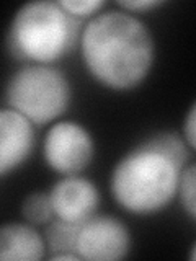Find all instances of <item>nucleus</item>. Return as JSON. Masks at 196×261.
Here are the masks:
<instances>
[{"label":"nucleus","mask_w":196,"mask_h":261,"mask_svg":"<svg viewBox=\"0 0 196 261\" xmlns=\"http://www.w3.org/2000/svg\"><path fill=\"white\" fill-rule=\"evenodd\" d=\"M191 149L175 130L141 139L114 162L108 190L118 207L134 217H152L178 198Z\"/></svg>","instance_id":"obj_1"},{"label":"nucleus","mask_w":196,"mask_h":261,"mask_svg":"<svg viewBox=\"0 0 196 261\" xmlns=\"http://www.w3.org/2000/svg\"><path fill=\"white\" fill-rule=\"evenodd\" d=\"M87 75L116 93L145 84L155 64V38L149 24L121 8L100 12L84 24L79 43Z\"/></svg>","instance_id":"obj_2"},{"label":"nucleus","mask_w":196,"mask_h":261,"mask_svg":"<svg viewBox=\"0 0 196 261\" xmlns=\"http://www.w3.org/2000/svg\"><path fill=\"white\" fill-rule=\"evenodd\" d=\"M84 24L59 0L24 2L8 24L7 49L21 65H56L79 47Z\"/></svg>","instance_id":"obj_3"},{"label":"nucleus","mask_w":196,"mask_h":261,"mask_svg":"<svg viewBox=\"0 0 196 261\" xmlns=\"http://www.w3.org/2000/svg\"><path fill=\"white\" fill-rule=\"evenodd\" d=\"M74 90L57 65L24 64L5 82L4 106L28 118L35 126H51L69 111Z\"/></svg>","instance_id":"obj_4"},{"label":"nucleus","mask_w":196,"mask_h":261,"mask_svg":"<svg viewBox=\"0 0 196 261\" xmlns=\"http://www.w3.org/2000/svg\"><path fill=\"white\" fill-rule=\"evenodd\" d=\"M41 155L44 165L56 175H82L95 160V137L82 122L59 119L44 133Z\"/></svg>","instance_id":"obj_5"},{"label":"nucleus","mask_w":196,"mask_h":261,"mask_svg":"<svg viewBox=\"0 0 196 261\" xmlns=\"http://www.w3.org/2000/svg\"><path fill=\"white\" fill-rule=\"evenodd\" d=\"M133 235L122 219L95 214L80 224L76 253L85 261H119L129 256Z\"/></svg>","instance_id":"obj_6"},{"label":"nucleus","mask_w":196,"mask_h":261,"mask_svg":"<svg viewBox=\"0 0 196 261\" xmlns=\"http://www.w3.org/2000/svg\"><path fill=\"white\" fill-rule=\"evenodd\" d=\"M54 216L70 224H84L98 214L102 194L96 183L84 175L61 176L49 190Z\"/></svg>","instance_id":"obj_7"},{"label":"nucleus","mask_w":196,"mask_h":261,"mask_svg":"<svg viewBox=\"0 0 196 261\" xmlns=\"http://www.w3.org/2000/svg\"><path fill=\"white\" fill-rule=\"evenodd\" d=\"M36 127L23 114L2 106L0 110V176L20 170L36 149Z\"/></svg>","instance_id":"obj_8"},{"label":"nucleus","mask_w":196,"mask_h":261,"mask_svg":"<svg viewBox=\"0 0 196 261\" xmlns=\"http://www.w3.org/2000/svg\"><path fill=\"white\" fill-rule=\"evenodd\" d=\"M47 258L44 233L27 220L5 222L0 227V259L41 261Z\"/></svg>","instance_id":"obj_9"},{"label":"nucleus","mask_w":196,"mask_h":261,"mask_svg":"<svg viewBox=\"0 0 196 261\" xmlns=\"http://www.w3.org/2000/svg\"><path fill=\"white\" fill-rule=\"evenodd\" d=\"M80 230V224H70L62 219L54 217L47 225H44V239L47 245V256L56 253L74 251L76 253V242Z\"/></svg>","instance_id":"obj_10"},{"label":"nucleus","mask_w":196,"mask_h":261,"mask_svg":"<svg viewBox=\"0 0 196 261\" xmlns=\"http://www.w3.org/2000/svg\"><path fill=\"white\" fill-rule=\"evenodd\" d=\"M20 216L36 227L47 225L56 217L49 191H31L24 194L20 204Z\"/></svg>","instance_id":"obj_11"},{"label":"nucleus","mask_w":196,"mask_h":261,"mask_svg":"<svg viewBox=\"0 0 196 261\" xmlns=\"http://www.w3.org/2000/svg\"><path fill=\"white\" fill-rule=\"evenodd\" d=\"M177 199L185 216L196 224V163H188L183 170Z\"/></svg>","instance_id":"obj_12"},{"label":"nucleus","mask_w":196,"mask_h":261,"mask_svg":"<svg viewBox=\"0 0 196 261\" xmlns=\"http://www.w3.org/2000/svg\"><path fill=\"white\" fill-rule=\"evenodd\" d=\"M61 5L67 10L74 18L87 23L105 10V0H59Z\"/></svg>","instance_id":"obj_13"},{"label":"nucleus","mask_w":196,"mask_h":261,"mask_svg":"<svg viewBox=\"0 0 196 261\" xmlns=\"http://www.w3.org/2000/svg\"><path fill=\"white\" fill-rule=\"evenodd\" d=\"M165 4V0H119V2H116V7L129 13L141 15L157 10V8L163 7Z\"/></svg>","instance_id":"obj_14"},{"label":"nucleus","mask_w":196,"mask_h":261,"mask_svg":"<svg viewBox=\"0 0 196 261\" xmlns=\"http://www.w3.org/2000/svg\"><path fill=\"white\" fill-rule=\"evenodd\" d=\"M182 136L188 147L196 152V100L190 105V108L185 113L183 124H182Z\"/></svg>","instance_id":"obj_15"},{"label":"nucleus","mask_w":196,"mask_h":261,"mask_svg":"<svg viewBox=\"0 0 196 261\" xmlns=\"http://www.w3.org/2000/svg\"><path fill=\"white\" fill-rule=\"evenodd\" d=\"M49 261H80V256L74 251H64V253H56V255L47 256Z\"/></svg>","instance_id":"obj_16"},{"label":"nucleus","mask_w":196,"mask_h":261,"mask_svg":"<svg viewBox=\"0 0 196 261\" xmlns=\"http://www.w3.org/2000/svg\"><path fill=\"white\" fill-rule=\"evenodd\" d=\"M188 258L196 261V240L191 243V247H190V251H188Z\"/></svg>","instance_id":"obj_17"}]
</instances>
